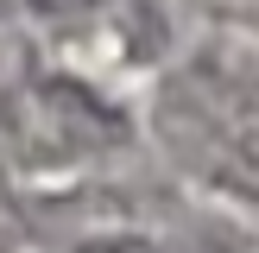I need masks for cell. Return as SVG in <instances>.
I'll return each instance as SVG.
<instances>
[{"instance_id": "cell-1", "label": "cell", "mask_w": 259, "mask_h": 253, "mask_svg": "<svg viewBox=\"0 0 259 253\" xmlns=\"http://www.w3.org/2000/svg\"><path fill=\"white\" fill-rule=\"evenodd\" d=\"M171 101L190 114L209 171L259 196V70L253 63H202L190 82H177Z\"/></svg>"}, {"instance_id": "cell-2", "label": "cell", "mask_w": 259, "mask_h": 253, "mask_svg": "<svg viewBox=\"0 0 259 253\" xmlns=\"http://www.w3.org/2000/svg\"><path fill=\"white\" fill-rule=\"evenodd\" d=\"M76 253H164V247H152V240H139V234H108V240H89V247H76Z\"/></svg>"}]
</instances>
